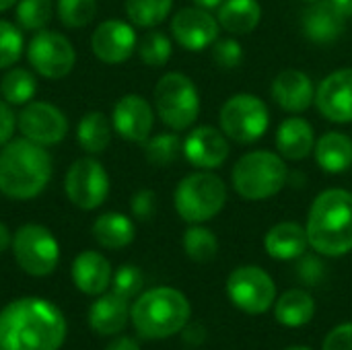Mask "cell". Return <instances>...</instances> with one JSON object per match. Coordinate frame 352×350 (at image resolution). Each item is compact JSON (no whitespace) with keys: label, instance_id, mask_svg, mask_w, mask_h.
Returning <instances> with one entry per match:
<instances>
[{"label":"cell","instance_id":"26","mask_svg":"<svg viewBox=\"0 0 352 350\" xmlns=\"http://www.w3.org/2000/svg\"><path fill=\"white\" fill-rule=\"evenodd\" d=\"M262 19V6L258 0H225L219 6V25L233 35L252 33Z\"/></svg>","mask_w":352,"mask_h":350},{"label":"cell","instance_id":"27","mask_svg":"<svg viewBox=\"0 0 352 350\" xmlns=\"http://www.w3.org/2000/svg\"><path fill=\"white\" fill-rule=\"evenodd\" d=\"M276 322L285 328H303L316 316V301L307 291L291 289L276 301Z\"/></svg>","mask_w":352,"mask_h":350},{"label":"cell","instance_id":"33","mask_svg":"<svg viewBox=\"0 0 352 350\" xmlns=\"http://www.w3.org/2000/svg\"><path fill=\"white\" fill-rule=\"evenodd\" d=\"M184 149V142L173 132H161L157 136H148L144 142V155L151 165L165 167L173 163Z\"/></svg>","mask_w":352,"mask_h":350},{"label":"cell","instance_id":"3","mask_svg":"<svg viewBox=\"0 0 352 350\" xmlns=\"http://www.w3.org/2000/svg\"><path fill=\"white\" fill-rule=\"evenodd\" d=\"M309 245L328 258L344 256L352 250V192L332 188L322 192L307 217Z\"/></svg>","mask_w":352,"mask_h":350},{"label":"cell","instance_id":"15","mask_svg":"<svg viewBox=\"0 0 352 350\" xmlns=\"http://www.w3.org/2000/svg\"><path fill=\"white\" fill-rule=\"evenodd\" d=\"M320 113L336 124L352 122V68L330 72L316 91Z\"/></svg>","mask_w":352,"mask_h":350},{"label":"cell","instance_id":"38","mask_svg":"<svg viewBox=\"0 0 352 350\" xmlns=\"http://www.w3.org/2000/svg\"><path fill=\"white\" fill-rule=\"evenodd\" d=\"M111 285H113V293L124 297V299H132L140 293L142 285H144V276H142V270L136 268V266H122L118 268V272L111 276Z\"/></svg>","mask_w":352,"mask_h":350},{"label":"cell","instance_id":"51","mask_svg":"<svg viewBox=\"0 0 352 350\" xmlns=\"http://www.w3.org/2000/svg\"><path fill=\"white\" fill-rule=\"evenodd\" d=\"M0 350H2V349H0Z\"/></svg>","mask_w":352,"mask_h":350},{"label":"cell","instance_id":"34","mask_svg":"<svg viewBox=\"0 0 352 350\" xmlns=\"http://www.w3.org/2000/svg\"><path fill=\"white\" fill-rule=\"evenodd\" d=\"M136 47H138L140 60H142L146 66H151V68H161V66H165V64L169 62V58H171V52H173L169 37H167L165 33H161V31H151V33H146V35L138 41Z\"/></svg>","mask_w":352,"mask_h":350},{"label":"cell","instance_id":"30","mask_svg":"<svg viewBox=\"0 0 352 350\" xmlns=\"http://www.w3.org/2000/svg\"><path fill=\"white\" fill-rule=\"evenodd\" d=\"M37 91L35 76L25 68H12L2 76L0 95L10 105H27Z\"/></svg>","mask_w":352,"mask_h":350},{"label":"cell","instance_id":"23","mask_svg":"<svg viewBox=\"0 0 352 350\" xmlns=\"http://www.w3.org/2000/svg\"><path fill=\"white\" fill-rule=\"evenodd\" d=\"M314 128L303 118H287L276 132V149L283 159L301 161L314 153Z\"/></svg>","mask_w":352,"mask_h":350},{"label":"cell","instance_id":"24","mask_svg":"<svg viewBox=\"0 0 352 350\" xmlns=\"http://www.w3.org/2000/svg\"><path fill=\"white\" fill-rule=\"evenodd\" d=\"M128 318H130L128 299L116 293L99 297L89 311V324L101 336H111L122 332L128 324Z\"/></svg>","mask_w":352,"mask_h":350},{"label":"cell","instance_id":"29","mask_svg":"<svg viewBox=\"0 0 352 350\" xmlns=\"http://www.w3.org/2000/svg\"><path fill=\"white\" fill-rule=\"evenodd\" d=\"M76 140L89 155L103 153L111 142V124L101 111H89L76 128Z\"/></svg>","mask_w":352,"mask_h":350},{"label":"cell","instance_id":"44","mask_svg":"<svg viewBox=\"0 0 352 350\" xmlns=\"http://www.w3.org/2000/svg\"><path fill=\"white\" fill-rule=\"evenodd\" d=\"M105 350H140L138 342L134 338H128V336H122V338H116L107 344Z\"/></svg>","mask_w":352,"mask_h":350},{"label":"cell","instance_id":"11","mask_svg":"<svg viewBox=\"0 0 352 350\" xmlns=\"http://www.w3.org/2000/svg\"><path fill=\"white\" fill-rule=\"evenodd\" d=\"M29 64L45 78L58 80L70 74L76 62L72 43L58 31H37L27 45Z\"/></svg>","mask_w":352,"mask_h":350},{"label":"cell","instance_id":"18","mask_svg":"<svg viewBox=\"0 0 352 350\" xmlns=\"http://www.w3.org/2000/svg\"><path fill=\"white\" fill-rule=\"evenodd\" d=\"M113 130L130 142H146L153 130L155 113L140 95H124L113 105Z\"/></svg>","mask_w":352,"mask_h":350},{"label":"cell","instance_id":"13","mask_svg":"<svg viewBox=\"0 0 352 350\" xmlns=\"http://www.w3.org/2000/svg\"><path fill=\"white\" fill-rule=\"evenodd\" d=\"M19 130L25 138L50 146L58 144L68 134V120L66 116L52 103L45 101H31L23 107L16 116Z\"/></svg>","mask_w":352,"mask_h":350},{"label":"cell","instance_id":"2","mask_svg":"<svg viewBox=\"0 0 352 350\" xmlns=\"http://www.w3.org/2000/svg\"><path fill=\"white\" fill-rule=\"evenodd\" d=\"M52 177L50 153L29 140H8L0 151V192L12 200H31L43 192Z\"/></svg>","mask_w":352,"mask_h":350},{"label":"cell","instance_id":"36","mask_svg":"<svg viewBox=\"0 0 352 350\" xmlns=\"http://www.w3.org/2000/svg\"><path fill=\"white\" fill-rule=\"evenodd\" d=\"M58 19L70 29L89 25L97 14V0H58Z\"/></svg>","mask_w":352,"mask_h":350},{"label":"cell","instance_id":"31","mask_svg":"<svg viewBox=\"0 0 352 350\" xmlns=\"http://www.w3.org/2000/svg\"><path fill=\"white\" fill-rule=\"evenodd\" d=\"M184 252L190 260L198 264H206L217 256L219 239L210 229L194 225L184 233Z\"/></svg>","mask_w":352,"mask_h":350},{"label":"cell","instance_id":"45","mask_svg":"<svg viewBox=\"0 0 352 350\" xmlns=\"http://www.w3.org/2000/svg\"><path fill=\"white\" fill-rule=\"evenodd\" d=\"M12 245V235H10V231H8V227L4 225V223H0V254L4 252V250H8Z\"/></svg>","mask_w":352,"mask_h":350},{"label":"cell","instance_id":"35","mask_svg":"<svg viewBox=\"0 0 352 350\" xmlns=\"http://www.w3.org/2000/svg\"><path fill=\"white\" fill-rule=\"evenodd\" d=\"M54 2L52 0H19L16 21L27 31H41L52 21Z\"/></svg>","mask_w":352,"mask_h":350},{"label":"cell","instance_id":"47","mask_svg":"<svg viewBox=\"0 0 352 350\" xmlns=\"http://www.w3.org/2000/svg\"><path fill=\"white\" fill-rule=\"evenodd\" d=\"M225 0H194L196 6L204 8V10H212V8H219Z\"/></svg>","mask_w":352,"mask_h":350},{"label":"cell","instance_id":"39","mask_svg":"<svg viewBox=\"0 0 352 350\" xmlns=\"http://www.w3.org/2000/svg\"><path fill=\"white\" fill-rule=\"evenodd\" d=\"M212 60L223 70H233L243 62V47L237 39H217L212 45Z\"/></svg>","mask_w":352,"mask_h":350},{"label":"cell","instance_id":"28","mask_svg":"<svg viewBox=\"0 0 352 350\" xmlns=\"http://www.w3.org/2000/svg\"><path fill=\"white\" fill-rule=\"evenodd\" d=\"M93 237L107 250H122L134 241V223L122 212H105L93 223Z\"/></svg>","mask_w":352,"mask_h":350},{"label":"cell","instance_id":"17","mask_svg":"<svg viewBox=\"0 0 352 350\" xmlns=\"http://www.w3.org/2000/svg\"><path fill=\"white\" fill-rule=\"evenodd\" d=\"M182 153L194 167L210 171L227 161L229 142L223 130H217L212 126H200L186 136Z\"/></svg>","mask_w":352,"mask_h":350},{"label":"cell","instance_id":"6","mask_svg":"<svg viewBox=\"0 0 352 350\" xmlns=\"http://www.w3.org/2000/svg\"><path fill=\"white\" fill-rule=\"evenodd\" d=\"M175 210L192 225L214 219L227 204L225 182L210 171H196L186 175L175 188Z\"/></svg>","mask_w":352,"mask_h":350},{"label":"cell","instance_id":"49","mask_svg":"<svg viewBox=\"0 0 352 350\" xmlns=\"http://www.w3.org/2000/svg\"><path fill=\"white\" fill-rule=\"evenodd\" d=\"M285 350H311V349H307V347H291V349H285Z\"/></svg>","mask_w":352,"mask_h":350},{"label":"cell","instance_id":"5","mask_svg":"<svg viewBox=\"0 0 352 350\" xmlns=\"http://www.w3.org/2000/svg\"><path fill=\"white\" fill-rule=\"evenodd\" d=\"M289 179V169L285 159L270 151H254L243 155L233 171V190L243 200H266L276 196Z\"/></svg>","mask_w":352,"mask_h":350},{"label":"cell","instance_id":"50","mask_svg":"<svg viewBox=\"0 0 352 350\" xmlns=\"http://www.w3.org/2000/svg\"><path fill=\"white\" fill-rule=\"evenodd\" d=\"M303 2H316V0H303Z\"/></svg>","mask_w":352,"mask_h":350},{"label":"cell","instance_id":"32","mask_svg":"<svg viewBox=\"0 0 352 350\" xmlns=\"http://www.w3.org/2000/svg\"><path fill=\"white\" fill-rule=\"evenodd\" d=\"M173 0H126V14L136 27H155L171 12Z\"/></svg>","mask_w":352,"mask_h":350},{"label":"cell","instance_id":"22","mask_svg":"<svg viewBox=\"0 0 352 350\" xmlns=\"http://www.w3.org/2000/svg\"><path fill=\"white\" fill-rule=\"evenodd\" d=\"M307 231L293 221L274 225L264 237V250L274 260H299L307 252Z\"/></svg>","mask_w":352,"mask_h":350},{"label":"cell","instance_id":"42","mask_svg":"<svg viewBox=\"0 0 352 350\" xmlns=\"http://www.w3.org/2000/svg\"><path fill=\"white\" fill-rule=\"evenodd\" d=\"M322 350H352V324H342L334 328L326 336Z\"/></svg>","mask_w":352,"mask_h":350},{"label":"cell","instance_id":"16","mask_svg":"<svg viewBox=\"0 0 352 350\" xmlns=\"http://www.w3.org/2000/svg\"><path fill=\"white\" fill-rule=\"evenodd\" d=\"M136 45V31L128 23L118 19L103 21L91 37L93 54L105 64L126 62L134 54Z\"/></svg>","mask_w":352,"mask_h":350},{"label":"cell","instance_id":"9","mask_svg":"<svg viewBox=\"0 0 352 350\" xmlns=\"http://www.w3.org/2000/svg\"><path fill=\"white\" fill-rule=\"evenodd\" d=\"M12 254L21 270L31 276H47L60 262V248L50 229L29 223L16 229L12 237Z\"/></svg>","mask_w":352,"mask_h":350},{"label":"cell","instance_id":"21","mask_svg":"<svg viewBox=\"0 0 352 350\" xmlns=\"http://www.w3.org/2000/svg\"><path fill=\"white\" fill-rule=\"evenodd\" d=\"M72 281L85 295H101L111 285V266L99 252H82L72 262Z\"/></svg>","mask_w":352,"mask_h":350},{"label":"cell","instance_id":"25","mask_svg":"<svg viewBox=\"0 0 352 350\" xmlns=\"http://www.w3.org/2000/svg\"><path fill=\"white\" fill-rule=\"evenodd\" d=\"M318 165L328 173H344L352 165V138L344 132H326L314 146Z\"/></svg>","mask_w":352,"mask_h":350},{"label":"cell","instance_id":"46","mask_svg":"<svg viewBox=\"0 0 352 350\" xmlns=\"http://www.w3.org/2000/svg\"><path fill=\"white\" fill-rule=\"evenodd\" d=\"M334 2V6L349 19L352 17V0H332Z\"/></svg>","mask_w":352,"mask_h":350},{"label":"cell","instance_id":"12","mask_svg":"<svg viewBox=\"0 0 352 350\" xmlns=\"http://www.w3.org/2000/svg\"><path fill=\"white\" fill-rule=\"evenodd\" d=\"M64 188L74 206L82 210H95L109 194V175L99 161L85 157L70 165Z\"/></svg>","mask_w":352,"mask_h":350},{"label":"cell","instance_id":"20","mask_svg":"<svg viewBox=\"0 0 352 350\" xmlns=\"http://www.w3.org/2000/svg\"><path fill=\"white\" fill-rule=\"evenodd\" d=\"M270 91L276 105L291 113H301L316 101V87L311 78L297 68H287L278 72L272 80Z\"/></svg>","mask_w":352,"mask_h":350},{"label":"cell","instance_id":"14","mask_svg":"<svg viewBox=\"0 0 352 350\" xmlns=\"http://www.w3.org/2000/svg\"><path fill=\"white\" fill-rule=\"evenodd\" d=\"M219 21L200 6H188L171 19L173 39L188 52H202L219 39Z\"/></svg>","mask_w":352,"mask_h":350},{"label":"cell","instance_id":"41","mask_svg":"<svg viewBox=\"0 0 352 350\" xmlns=\"http://www.w3.org/2000/svg\"><path fill=\"white\" fill-rule=\"evenodd\" d=\"M157 210V196L153 190H140L134 194L132 198V215L138 219V221H148L153 219Z\"/></svg>","mask_w":352,"mask_h":350},{"label":"cell","instance_id":"43","mask_svg":"<svg viewBox=\"0 0 352 350\" xmlns=\"http://www.w3.org/2000/svg\"><path fill=\"white\" fill-rule=\"evenodd\" d=\"M14 124H16V118L10 109V103L0 99V146H4L12 138Z\"/></svg>","mask_w":352,"mask_h":350},{"label":"cell","instance_id":"7","mask_svg":"<svg viewBox=\"0 0 352 350\" xmlns=\"http://www.w3.org/2000/svg\"><path fill=\"white\" fill-rule=\"evenodd\" d=\"M155 107L165 126L179 132L190 128L200 113V95L194 80L182 72H167L155 87Z\"/></svg>","mask_w":352,"mask_h":350},{"label":"cell","instance_id":"48","mask_svg":"<svg viewBox=\"0 0 352 350\" xmlns=\"http://www.w3.org/2000/svg\"><path fill=\"white\" fill-rule=\"evenodd\" d=\"M16 2H19V0H0V12H2V10H8V8H12Z\"/></svg>","mask_w":352,"mask_h":350},{"label":"cell","instance_id":"40","mask_svg":"<svg viewBox=\"0 0 352 350\" xmlns=\"http://www.w3.org/2000/svg\"><path fill=\"white\" fill-rule=\"evenodd\" d=\"M297 276L309 287H316L324 281L326 276V264L314 256V254H303L297 262Z\"/></svg>","mask_w":352,"mask_h":350},{"label":"cell","instance_id":"8","mask_svg":"<svg viewBox=\"0 0 352 350\" xmlns=\"http://www.w3.org/2000/svg\"><path fill=\"white\" fill-rule=\"evenodd\" d=\"M219 122L225 136L235 142L250 144L266 134L270 126V111L258 95L237 93L223 103Z\"/></svg>","mask_w":352,"mask_h":350},{"label":"cell","instance_id":"19","mask_svg":"<svg viewBox=\"0 0 352 350\" xmlns=\"http://www.w3.org/2000/svg\"><path fill=\"white\" fill-rule=\"evenodd\" d=\"M303 33L314 43H334L346 29V17L334 6L332 0H316L303 12Z\"/></svg>","mask_w":352,"mask_h":350},{"label":"cell","instance_id":"4","mask_svg":"<svg viewBox=\"0 0 352 350\" xmlns=\"http://www.w3.org/2000/svg\"><path fill=\"white\" fill-rule=\"evenodd\" d=\"M136 332L146 340H161L182 332L190 320V301L171 287L142 293L130 309Z\"/></svg>","mask_w":352,"mask_h":350},{"label":"cell","instance_id":"10","mask_svg":"<svg viewBox=\"0 0 352 350\" xmlns=\"http://www.w3.org/2000/svg\"><path fill=\"white\" fill-rule=\"evenodd\" d=\"M227 295L243 314L260 316L272 307L276 287L266 270L258 266H239L227 278Z\"/></svg>","mask_w":352,"mask_h":350},{"label":"cell","instance_id":"37","mask_svg":"<svg viewBox=\"0 0 352 350\" xmlns=\"http://www.w3.org/2000/svg\"><path fill=\"white\" fill-rule=\"evenodd\" d=\"M23 52V33L8 21L0 19V68L12 66Z\"/></svg>","mask_w":352,"mask_h":350},{"label":"cell","instance_id":"1","mask_svg":"<svg viewBox=\"0 0 352 350\" xmlns=\"http://www.w3.org/2000/svg\"><path fill=\"white\" fill-rule=\"evenodd\" d=\"M66 338L62 311L39 297H23L0 311L2 350H60Z\"/></svg>","mask_w":352,"mask_h":350}]
</instances>
